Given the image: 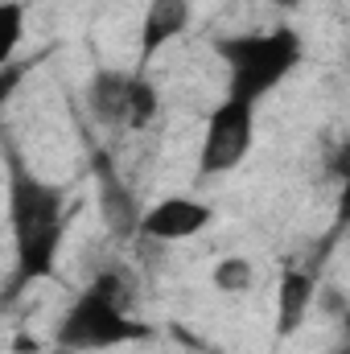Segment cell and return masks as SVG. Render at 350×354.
Segmentation results:
<instances>
[{
  "label": "cell",
  "mask_w": 350,
  "mask_h": 354,
  "mask_svg": "<svg viewBox=\"0 0 350 354\" xmlns=\"http://www.w3.org/2000/svg\"><path fill=\"white\" fill-rule=\"evenodd\" d=\"M12 354H50V351H42L33 338H17V346H12Z\"/></svg>",
  "instance_id": "5bb4252c"
},
{
  "label": "cell",
  "mask_w": 350,
  "mask_h": 354,
  "mask_svg": "<svg viewBox=\"0 0 350 354\" xmlns=\"http://www.w3.org/2000/svg\"><path fill=\"white\" fill-rule=\"evenodd\" d=\"M317 309L326 313V317H342L347 313V292L338 288V284H326V280H317Z\"/></svg>",
  "instance_id": "4fadbf2b"
},
{
  "label": "cell",
  "mask_w": 350,
  "mask_h": 354,
  "mask_svg": "<svg viewBox=\"0 0 350 354\" xmlns=\"http://www.w3.org/2000/svg\"><path fill=\"white\" fill-rule=\"evenodd\" d=\"M210 223H214V206L210 202L190 198V194H165V198H157L153 206L140 210L136 239L181 243V239H194V235L210 231Z\"/></svg>",
  "instance_id": "8992f818"
},
{
  "label": "cell",
  "mask_w": 350,
  "mask_h": 354,
  "mask_svg": "<svg viewBox=\"0 0 350 354\" xmlns=\"http://www.w3.org/2000/svg\"><path fill=\"white\" fill-rule=\"evenodd\" d=\"M210 284L227 297H239V292H252L256 284V264L248 256H223L219 264L210 268Z\"/></svg>",
  "instance_id": "30bf717a"
},
{
  "label": "cell",
  "mask_w": 350,
  "mask_h": 354,
  "mask_svg": "<svg viewBox=\"0 0 350 354\" xmlns=\"http://www.w3.org/2000/svg\"><path fill=\"white\" fill-rule=\"evenodd\" d=\"M272 8H280V12H293V8H301V4H309V0H268Z\"/></svg>",
  "instance_id": "9a60e30c"
},
{
  "label": "cell",
  "mask_w": 350,
  "mask_h": 354,
  "mask_svg": "<svg viewBox=\"0 0 350 354\" xmlns=\"http://www.w3.org/2000/svg\"><path fill=\"white\" fill-rule=\"evenodd\" d=\"M153 338V326L132 313V272L107 264L66 305L54 326V346L66 354H103Z\"/></svg>",
  "instance_id": "7a4b0ae2"
},
{
  "label": "cell",
  "mask_w": 350,
  "mask_h": 354,
  "mask_svg": "<svg viewBox=\"0 0 350 354\" xmlns=\"http://www.w3.org/2000/svg\"><path fill=\"white\" fill-rule=\"evenodd\" d=\"M256 145V107L239 103V99H219L202 124V140H198V181H219V177L235 174L248 153Z\"/></svg>",
  "instance_id": "5b68a950"
},
{
  "label": "cell",
  "mask_w": 350,
  "mask_h": 354,
  "mask_svg": "<svg viewBox=\"0 0 350 354\" xmlns=\"http://www.w3.org/2000/svg\"><path fill=\"white\" fill-rule=\"evenodd\" d=\"M29 71H33V62H8V66H0V111L8 107V99L17 95V91L25 87V79H29Z\"/></svg>",
  "instance_id": "7c38bea8"
},
{
  "label": "cell",
  "mask_w": 350,
  "mask_h": 354,
  "mask_svg": "<svg viewBox=\"0 0 350 354\" xmlns=\"http://www.w3.org/2000/svg\"><path fill=\"white\" fill-rule=\"evenodd\" d=\"M0 161H4V210L12 235V272L4 284V305H8L37 280H50L58 272V256L71 227V194L66 185L37 174L8 140V132H0Z\"/></svg>",
  "instance_id": "6da1fadb"
},
{
  "label": "cell",
  "mask_w": 350,
  "mask_h": 354,
  "mask_svg": "<svg viewBox=\"0 0 350 354\" xmlns=\"http://www.w3.org/2000/svg\"><path fill=\"white\" fill-rule=\"evenodd\" d=\"M317 280H322L317 268L288 264L280 272V280H276V322H272V330H276L280 342L293 338V334H301V326L309 322L313 297H317Z\"/></svg>",
  "instance_id": "9c48e42d"
},
{
  "label": "cell",
  "mask_w": 350,
  "mask_h": 354,
  "mask_svg": "<svg viewBox=\"0 0 350 354\" xmlns=\"http://www.w3.org/2000/svg\"><path fill=\"white\" fill-rule=\"evenodd\" d=\"M334 354H350V346H347V342H338V351H334Z\"/></svg>",
  "instance_id": "2e32d148"
},
{
  "label": "cell",
  "mask_w": 350,
  "mask_h": 354,
  "mask_svg": "<svg viewBox=\"0 0 350 354\" xmlns=\"http://www.w3.org/2000/svg\"><path fill=\"white\" fill-rule=\"evenodd\" d=\"M25 41V4L0 0V66L17 62V50Z\"/></svg>",
  "instance_id": "8fae6325"
},
{
  "label": "cell",
  "mask_w": 350,
  "mask_h": 354,
  "mask_svg": "<svg viewBox=\"0 0 350 354\" xmlns=\"http://www.w3.org/2000/svg\"><path fill=\"white\" fill-rule=\"evenodd\" d=\"M91 120L111 132H140L161 115V91L145 71H111L99 66L87 79Z\"/></svg>",
  "instance_id": "277c9868"
},
{
  "label": "cell",
  "mask_w": 350,
  "mask_h": 354,
  "mask_svg": "<svg viewBox=\"0 0 350 354\" xmlns=\"http://www.w3.org/2000/svg\"><path fill=\"white\" fill-rule=\"evenodd\" d=\"M214 58L227 71V95L239 103H260L284 79H293L305 62V37L293 25L248 29L214 41Z\"/></svg>",
  "instance_id": "3957f363"
},
{
  "label": "cell",
  "mask_w": 350,
  "mask_h": 354,
  "mask_svg": "<svg viewBox=\"0 0 350 354\" xmlns=\"http://www.w3.org/2000/svg\"><path fill=\"white\" fill-rule=\"evenodd\" d=\"M194 21V0H149L140 12V33H136V58L145 71L169 41H177Z\"/></svg>",
  "instance_id": "52a82bcc"
},
{
  "label": "cell",
  "mask_w": 350,
  "mask_h": 354,
  "mask_svg": "<svg viewBox=\"0 0 350 354\" xmlns=\"http://www.w3.org/2000/svg\"><path fill=\"white\" fill-rule=\"evenodd\" d=\"M91 169H95V189H99V214H103V223H107V231L116 235V239H136V223H140V202H136V194L124 185V177L111 169V161H107V153H95V161H91Z\"/></svg>",
  "instance_id": "ba28073f"
}]
</instances>
